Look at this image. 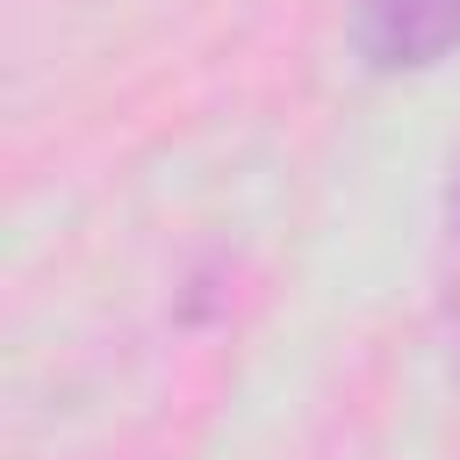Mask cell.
<instances>
[{"label": "cell", "instance_id": "6da1fadb", "mask_svg": "<svg viewBox=\"0 0 460 460\" xmlns=\"http://www.w3.org/2000/svg\"><path fill=\"white\" fill-rule=\"evenodd\" d=\"M460 43V0H352V50L374 72H431Z\"/></svg>", "mask_w": 460, "mask_h": 460}]
</instances>
